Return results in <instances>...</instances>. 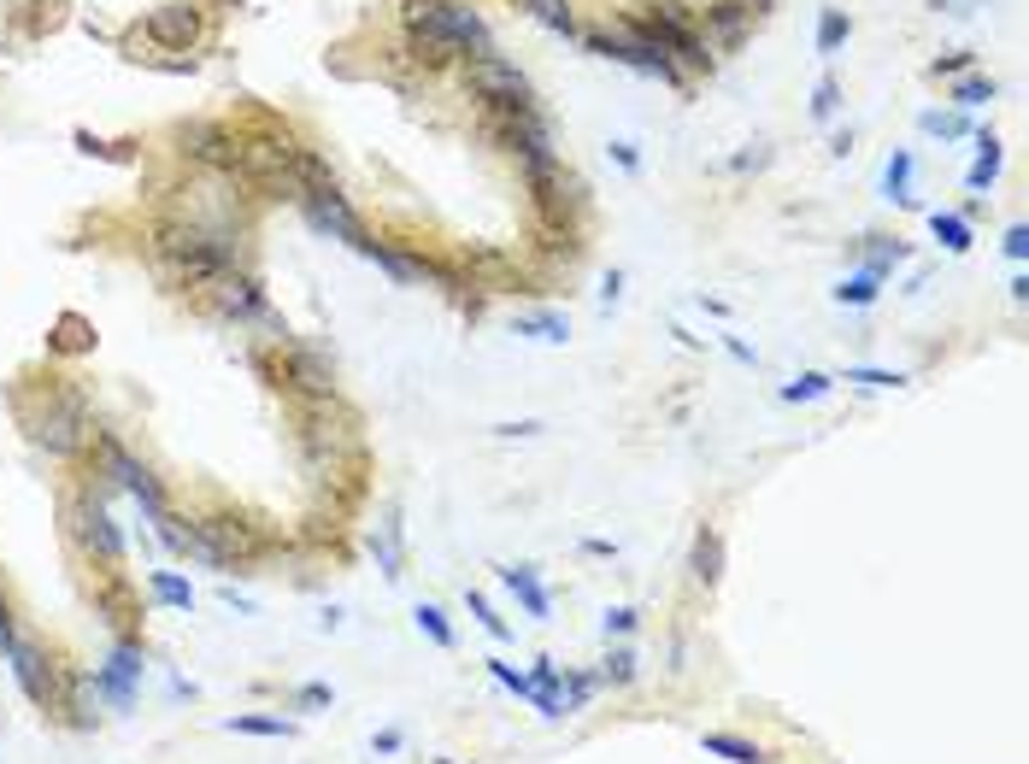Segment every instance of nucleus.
<instances>
[{"instance_id":"nucleus-33","label":"nucleus","mask_w":1029,"mask_h":764,"mask_svg":"<svg viewBox=\"0 0 1029 764\" xmlns=\"http://www.w3.org/2000/svg\"><path fill=\"white\" fill-rule=\"evenodd\" d=\"M483 671L501 683L506 694H518V699H530L535 694V683H530V671H518V665H506V658H483Z\"/></svg>"},{"instance_id":"nucleus-23","label":"nucleus","mask_w":1029,"mask_h":764,"mask_svg":"<svg viewBox=\"0 0 1029 764\" xmlns=\"http://www.w3.org/2000/svg\"><path fill=\"white\" fill-rule=\"evenodd\" d=\"M89 688H95L100 699H112V712H136V683H123L118 671H107V665H100V671L89 676Z\"/></svg>"},{"instance_id":"nucleus-46","label":"nucleus","mask_w":1029,"mask_h":764,"mask_svg":"<svg viewBox=\"0 0 1029 764\" xmlns=\"http://www.w3.org/2000/svg\"><path fill=\"white\" fill-rule=\"evenodd\" d=\"M923 130H936V136H964V118H959V112H947V118L930 112V118H923Z\"/></svg>"},{"instance_id":"nucleus-11","label":"nucleus","mask_w":1029,"mask_h":764,"mask_svg":"<svg viewBox=\"0 0 1029 764\" xmlns=\"http://www.w3.org/2000/svg\"><path fill=\"white\" fill-rule=\"evenodd\" d=\"M177 148L200 159V165H218V171H236L241 159V136L230 130V123H182L177 130Z\"/></svg>"},{"instance_id":"nucleus-43","label":"nucleus","mask_w":1029,"mask_h":764,"mask_svg":"<svg viewBox=\"0 0 1029 764\" xmlns=\"http://www.w3.org/2000/svg\"><path fill=\"white\" fill-rule=\"evenodd\" d=\"M370 753H377V758H395V753H406V735H400V730H377V735H370Z\"/></svg>"},{"instance_id":"nucleus-26","label":"nucleus","mask_w":1029,"mask_h":764,"mask_svg":"<svg viewBox=\"0 0 1029 764\" xmlns=\"http://www.w3.org/2000/svg\"><path fill=\"white\" fill-rule=\"evenodd\" d=\"M930 230H936V241L947 247V254H964V247H971V224H964L959 212H930Z\"/></svg>"},{"instance_id":"nucleus-19","label":"nucleus","mask_w":1029,"mask_h":764,"mask_svg":"<svg viewBox=\"0 0 1029 764\" xmlns=\"http://www.w3.org/2000/svg\"><path fill=\"white\" fill-rule=\"evenodd\" d=\"M148 594H154V606L195 612V588H189V576H177V570H148Z\"/></svg>"},{"instance_id":"nucleus-8","label":"nucleus","mask_w":1029,"mask_h":764,"mask_svg":"<svg viewBox=\"0 0 1029 764\" xmlns=\"http://www.w3.org/2000/svg\"><path fill=\"white\" fill-rule=\"evenodd\" d=\"M465 82L483 100H494V107H506V112H524L530 107V77L512 66V59H501V53H471L465 59Z\"/></svg>"},{"instance_id":"nucleus-35","label":"nucleus","mask_w":1029,"mask_h":764,"mask_svg":"<svg viewBox=\"0 0 1029 764\" xmlns=\"http://www.w3.org/2000/svg\"><path fill=\"white\" fill-rule=\"evenodd\" d=\"M977 148H982V153H977V165H971V189H988V182L1000 177V141H995V136H982Z\"/></svg>"},{"instance_id":"nucleus-1","label":"nucleus","mask_w":1029,"mask_h":764,"mask_svg":"<svg viewBox=\"0 0 1029 764\" xmlns=\"http://www.w3.org/2000/svg\"><path fill=\"white\" fill-rule=\"evenodd\" d=\"M154 259L189 288H212L224 271H236V241L224 230H206L195 218H171L154 230Z\"/></svg>"},{"instance_id":"nucleus-45","label":"nucleus","mask_w":1029,"mask_h":764,"mask_svg":"<svg viewBox=\"0 0 1029 764\" xmlns=\"http://www.w3.org/2000/svg\"><path fill=\"white\" fill-rule=\"evenodd\" d=\"M835 100H841L835 77H823V82H818V100H812V112H818V118H830V112H835Z\"/></svg>"},{"instance_id":"nucleus-4","label":"nucleus","mask_w":1029,"mask_h":764,"mask_svg":"<svg viewBox=\"0 0 1029 764\" xmlns=\"http://www.w3.org/2000/svg\"><path fill=\"white\" fill-rule=\"evenodd\" d=\"M189 553H200L206 565L230 570L241 559H254L259 553V529L241 518V512H218V518H195L189 524Z\"/></svg>"},{"instance_id":"nucleus-21","label":"nucleus","mask_w":1029,"mask_h":764,"mask_svg":"<svg viewBox=\"0 0 1029 764\" xmlns=\"http://www.w3.org/2000/svg\"><path fill=\"white\" fill-rule=\"evenodd\" d=\"M370 553H377V570L388 576V583H400V576H406V570H400V524H395V518L370 535Z\"/></svg>"},{"instance_id":"nucleus-39","label":"nucleus","mask_w":1029,"mask_h":764,"mask_svg":"<svg viewBox=\"0 0 1029 764\" xmlns=\"http://www.w3.org/2000/svg\"><path fill=\"white\" fill-rule=\"evenodd\" d=\"M841 383H859V388H900L906 377H900V370H877V365H853Z\"/></svg>"},{"instance_id":"nucleus-51","label":"nucleus","mask_w":1029,"mask_h":764,"mask_svg":"<svg viewBox=\"0 0 1029 764\" xmlns=\"http://www.w3.org/2000/svg\"><path fill=\"white\" fill-rule=\"evenodd\" d=\"M612 159L624 165V171H635V148H630V141H612Z\"/></svg>"},{"instance_id":"nucleus-41","label":"nucleus","mask_w":1029,"mask_h":764,"mask_svg":"<svg viewBox=\"0 0 1029 764\" xmlns=\"http://www.w3.org/2000/svg\"><path fill=\"white\" fill-rule=\"evenodd\" d=\"M953 100H959L964 112H971V107H982V100H995V77H964Z\"/></svg>"},{"instance_id":"nucleus-6","label":"nucleus","mask_w":1029,"mask_h":764,"mask_svg":"<svg viewBox=\"0 0 1029 764\" xmlns=\"http://www.w3.org/2000/svg\"><path fill=\"white\" fill-rule=\"evenodd\" d=\"M66 529H71V542L89 553V559L100 565H123V535L112 524V512L95 500V494H71L66 500Z\"/></svg>"},{"instance_id":"nucleus-40","label":"nucleus","mask_w":1029,"mask_h":764,"mask_svg":"<svg viewBox=\"0 0 1029 764\" xmlns=\"http://www.w3.org/2000/svg\"><path fill=\"white\" fill-rule=\"evenodd\" d=\"M412 59H418V66H447V59H459V53L436 36H412Z\"/></svg>"},{"instance_id":"nucleus-18","label":"nucleus","mask_w":1029,"mask_h":764,"mask_svg":"<svg viewBox=\"0 0 1029 764\" xmlns=\"http://www.w3.org/2000/svg\"><path fill=\"white\" fill-rule=\"evenodd\" d=\"M748 18H753V0H718V7H706V24L718 30L724 48H735V41L748 36Z\"/></svg>"},{"instance_id":"nucleus-30","label":"nucleus","mask_w":1029,"mask_h":764,"mask_svg":"<svg viewBox=\"0 0 1029 764\" xmlns=\"http://www.w3.org/2000/svg\"><path fill=\"white\" fill-rule=\"evenodd\" d=\"M412 624H418V629H424V635H429V642H436L442 653H447L453 642H459V635H453V624H447V612H442V606H429V601H424L418 612H412Z\"/></svg>"},{"instance_id":"nucleus-5","label":"nucleus","mask_w":1029,"mask_h":764,"mask_svg":"<svg viewBox=\"0 0 1029 764\" xmlns=\"http://www.w3.org/2000/svg\"><path fill=\"white\" fill-rule=\"evenodd\" d=\"M588 48L601 53V59H617V66H630V71H647V77H659V82H676V59L665 53V41H653L642 24L594 30V36H588Z\"/></svg>"},{"instance_id":"nucleus-13","label":"nucleus","mask_w":1029,"mask_h":764,"mask_svg":"<svg viewBox=\"0 0 1029 764\" xmlns=\"http://www.w3.org/2000/svg\"><path fill=\"white\" fill-rule=\"evenodd\" d=\"M148 36L159 41V48H171V53H189L195 41H200V12L189 7V0L154 7V12H148Z\"/></svg>"},{"instance_id":"nucleus-42","label":"nucleus","mask_w":1029,"mask_h":764,"mask_svg":"<svg viewBox=\"0 0 1029 764\" xmlns=\"http://www.w3.org/2000/svg\"><path fill=\"white\" fill-rule=\"evenodd\" d=\"M295 706L300 712H324V706H336V688H329V683H300L295 688Z\"/></svg>"},{"instance_id":"nucleus-15","label":"nucleus","mask_w":1029,"mask_h":764,"mask_svg":"<svg viewBox=\"0 0 1029 764\" xmlns=\"http://www.w3.org/2000/svg\"><path fill=\"white\" fill-rule=\"evenodd\" d=\"M689 570L700 576L706 588H718L724 583V535H718L712 524H700L694 529V553H689Z\"/></svg>"},{"instance_id":"nucleus-9","label":"nucleus","mask_w":1029,"mask_h":764,"mask_svg":"<svg viewBox=\"0 0 1029 764\" xmlns=\"http://www.w3.org/2000/svg\"><path fill=\"white\" fill-rule=\"evenodd\" d=\"M7 665H12V676H18V688H24V699L36 712H59V671L48 665V653H41L36 642H24V635H18V642L7 647Z\"/></svg>"},{"instance_id":"nucleus-50","label":"nucleus","mask_w":1029,"mask_h":764,"mask_svg":"<svg viewBox=\"0 0 1029 764\" xmlns=\"http://www.w3.org/2000/svg\"><path fill=\"white\" fill-rule=\"evenodd\" d=\"M964 66H971V53H947V59H936V77L941 71H964Z\"/></svg>"},{"instance_id":"nucleus-37","label":"nucleus","mask_w":1029,"mask_h":764,"mask_svg":"<svg viewBox=\"0 0 1029 764\" xmlns=\"http://www.w3.org/2000/svg\"><path fill=\"white\" fill-rule=\"evenodd\" d=\"M841 41H848V18H841V12L830 7V12L818 18V53H835Z\"/></svg>"},{"instance_id":"nucleus-38","label":"nucleus","mask_w":1029,"mask_h":764,"mask_svg":"<svg viewBox=\"0 0 1029 764\" xmlns=\"http://www.w3.org/2000/svg\"><path fill=\"white\" fill-rule=\"evenodd\" d=\"M635 624H642V612H635V606H612V612L601 617L606 642H624V635H635Z\"/></svg>"},{"instance_id":"nucleus-20","label":"nucleus","mask_w":1029,"mask_h":764,"mask_svg":"<svg viewBox=\"0 0 1029 764\" xmlns=\"http://www.w3.org/2000/svg\"><path fill=\"white\" fill-rule=\"evenodd\" d=\"M224 730L230 735H265V741H295V724H288V717H265V712H236Z\"/></svg>"},{"instance_id":"nucleus-3","label":"nucleus","mask_w":1029,"mask_h":764,"mask_svg":"<svg viewBox=\"0 0 1029 764\" xmlns=\"http://www.w3.org/2000/svg\"><path fill=\"white\" fill-rule=\"evenodd\" d=\"M406 30L412 36H436L453 53H494L488 48V24L471 7H453V0H406Z\"/></svg>"},{"instance_id":"nucleus-32","label":"nucleus","mask_w":1029,"mask_h":764,"mask_svg":"<svg viewBox=\"0 0 1029 764\" xmlns=\"http://www.w3.org/2000/svg\"><path fill=\"white\" fill-rule=\"evenodd\" d=\"M906 259V241H889V236H871V254H864V271L871 277H889L894 265Z\"/></svg>"},{"instance_id":"nucleus-17","label":"nucleus","mask_w":1029,"mask_h":764,"mask_svg":"<svg viewBox=\"0 0 1029 764\" xmlns=\"http://www.w3.org/2000/svg\"><path fill=\"white\" fill-rule=\"evenodd\" d=\"M700 747H706L712 758H730V764H771V753L759 747V741H748V735H730V730L700 735Z\"/></svg>"},{"instance_id":"nucleus-7","label":"nucleus","mask_w":1029,"mask_h":764,"mask_svg":"<svg viewBox=\"0 0 1029 764\" xmlns=\"http://www.w3.org/2000/svg\"><path fill=\"white\" fill-rule=\"evenodd\" d=\"M95 441H100V459H107L112 483H118V488H130L136 500H141V512H148V524H159L165 512H171V506H165V488H159V477H154V470L141 465V459H136V453L123 447L118 436H107V429H95Z\"/></svg>"},{"instance_id":"nucleus-31","label":"nucleus","mask_w":1029,"mask_h":764,"mask_svg":"<svg viewBox=\"0 0 1029 764\" xmlns=\"http://www.w3.org/2000/svg\"><path fill=\"white\" fill-rule=\"evenodd\" d=\"M830 383H835V377H823V370H800L794 383H782V400H789V406H800V400H823V395H830Z\"/></svg>"},{"instance_id":"nucleus-48","label":"nucleus","mask_w":1029,"mask_h":764,"mask_svg":"<svg viewBox=\"0 0 1029 764\" xmlns=\"http://www.w3.org/2000/svg\"><path fill=\"white\" fill-rule=\"evenodd\" d=\"M218 601H224V606H236L241 617H254V612H259V606H254V601H247V594H236L230 583H224V588H218Z\"/></svg>"},{"instance_id":"nucleus-2","label":"nucleus","mask_w":1029,"mask_h":764,"mask_svg":"<svg viewBox=\"0 0 1029 764\" xmlns=\"http://www.w3.org/2000/svg\"><path fill=\"white\" fill-rule=\"evenodd\" d=\"M24 429H30L36 447L53 453V459H77V453L89 447V436H95V418H89V406H82L77 388H53V395L24 418Z\"/></svg>"},{"instance_id":"nucleus-49","label":"nucleus","mask_w":1029,"mask_h":764,"mask_svg":"<svg viewBox=\"0 0 1029 764\" xmlns=\"http://www.w3.org/2000/svg\"><path fill=\"white\" fill-rule=\"evenodd\" d=\"M535 429H542V424L524 418V424H494V436H535Z\"/></svg>"},{"instance_id":"nucleus-34","label":"nucleus","mask_w":1029,"mask_h":764,"mask_svg":"<svg viewBox=\"0 0 1029 764\" xmlns=\"http://www.w3.org/2000/svg\"><path fill=\"white\" fill-rule=\"evenodd\" d=\"M906 189H912V153H894V159H889V171H882V195L906 206V200H912Z\"/></svg>"},{"instance_id":"nucleus-28","label":"nucleus","mask_w":1029,"mask_h":764,"mask_svg":"<svg viewBox=\"0 0 1029 764\" xmlns=\"http://www.w3.org/2000/svg\"><path fill=\"white\" fill-rule=\"evenodd\" d=\"M877 295H882V277H871V271H853V277L835 282V300L841 306H871Z\"/></svg>"},{"instance_id":"nucleus-10","label":"nucleus","mask_w":1029,"mask_h":764,"mask_svg":"<svg viewBox=\"0 0 1029 764\" xmlns=\"http://www.w3.org/2000/svg\"><path fill=\"white\" fill-rule=\"evenodd\" d=\"M206 295H212V306L224 318H236V324H271V306H265V288L254 282L236 265V271H224L212 288H206Z\"/></svg>"},{"instance_id":"nucleus-24","label":"nucleus","mask_w":1029,"mask_h":764,"mask_svg":"<svg viewBox=\"0 0 1029 764\" xmlns=\"http://www.w3.org/2000/svg\"><path fill=\"white\" fill-rule=\"evenodd\" d=\"M635 671H642V658H635L630 647H612V653H606V665H601V676H594V683H606V688H630V683H635Z\"/></svg>"},{"instance_id":"nucleus-44","label":"nucleus","mask_w":1029,"mask_h":764,"mask_svg":"<svg viewBox=\"0 0 1029 764\" xmlns=\"http://www.w3.org/2000/svg\"><path fill=\"white\" fill-rule=\"evenodd\" d=\"M77 148L95 153V159H123V148H112V141H100V136H89V130H77Z\"/></svg>"},{"instance_id":"nucleus-25","label":"nucleus","mask_w":1029,"mask_h":764,"mask_svg":"<svg viewBox=\"0 0 1029 764\" xmlns=\"http://www.w3.org/2000/svg\"><path fill=\"white\" fill-rule=\"evenodd\" d=\"M594 688H601V683H594L588 671H565V676H560V699H565V717H576V712H588V699H594Z\"/></svg>"},{"instance_id":"nucleus-47","label":"nucleus","mask_w":1029,"mask_h":764,"mask_svg":"<svg viewBox=\"0 0 1029 764\" xmlns=\"http://www.w3.org/2000/svg\"><path fill=\"white\" fill-rule=\"evenodd\" d=\"M1006 254H1012V259H1029V230H1023V224H1012V230H1006Z\"/></svg>"},{"instance_id":"nucleus-12","label":"nucleus","mask_w":1029,"mask_h":764,"mask_svg":"<svg viewBox=\"0 0 1029 764\" xmlns=\"http://www.w3.org/2000/svg\"><path fill=\"white\" fill-rule=\"evenodd\" d=\"M300 212H306V224H313L318 236H336V241H347V247L365 241V224L354 218V206H347L342 189H336V195H300Z\"/></svg>"},{"instance_id":"nucleus-29","label":"nucleus","mask_w":1029,"mask_h":764,"mask_svg":"<svg viewBox=\"0 0 1029 764\" xmlns=\"http://www.w3.org/2000/svg\"><path fill=\"white\" fill-rule=\"evenodd\" d=\"M530 18H542L553 36H576V18H571V0H524Z\"/></svg>"},{"instance_id":"nucleus-27","label":"nucleus","mask_w":1029,"mask_h":764,"mask_svg":"<svg viewBox=\"0 0 1029 764\" xmlns=\"http://www.w3.org/2000/svg\"><path fill=\"white\" fill-rule=\"evenodd\" d=\"M107 671H118L123 683H141V671H148V647H141V642H118L107 653Z\"/></svg>"},{"instance_id":"nucleus-52","label":"nucleus","mask_w":1029,"mask_h":764,"mask_svg":"<svg viewBox=\"0 0 1029 764\" xmlns=\"http://www.w3.org/2000/svg\"><path fill=\"white\" fill-rule=\"evenodd\" d=\"M617 288H624V277H617V271H612V277L601 282V306H612V300H617Z\"/></svg>"},{"instance_id":"nucleus-22","label":"nucleus","mask_w":1029,"mask_h":764,"mask_svg":"<svg viewBox=\"0 0 1029 764\" xmlns=\"http://www.w3.org/2000/svg\"><path fill=\"white\" fill-rule=\"evenodd\" d=\"M518 336H535V341H547V347H560L565 336H571V324H565V312H524L518 318Z\"/></svg>"},{"instance_id":"nucleus-16","label":"nucleus","mask_w":1029,"mask_h":764,"mask_svg":"<svg viewBox=\"0 0 1029 764\" xmlns=\"http://www.w3.org/2000/svg\"><path fill=\"white\" fill-rule=\"evenodd\" d=\"M501 583L518 594V606L530 612V617H553V601H547V588L535 583V570L530 565H501Z\"/></svg>"},{"instance_id":"nucleus-36","label":"nucleus","mask_w":1029,"mask_h":764,"mask_svg":"<svg viewBox=\"0 0 1029 764\" xmlns=\"http://www.w3.org/2000/svg\"><path fill=\"white\" fill-rule=\"evenodd\" d=\"M465 601H471V617H477V624L494 635V642H512V624H506V617L501 612H494L488 601H483V594H465Z\"/></svg>"},{"instance_id":"nucleus-53","label":"nucleus","mask_w":1029,"mask_h":764,"mask_svg":"<svg viewBox=\"0 0 1029 764\" xmlns=\"http://www.w3.org/2000/svg\"><path fill=\"white\" fill-rule=\"evenodd\" d=\"M436 764H453V758H436Z\"/></svg>"},{"instance_id":"nucleus-14","label":"nucleus","mask_w":1029,"mask_h":764,"mask_svg":"<svg viewBox=\"0 0 1029 764\" xmlns=\"http://www.w3.org/2000/svg\"><path fill=\"white\" fill-rule=\"evenodd\" d=\"M283 383L300 388V395H313V400H324L329 395V365L313 359V354H300V347H288V354H283Z\"/></svg>"}]
</instances>
